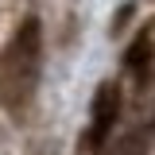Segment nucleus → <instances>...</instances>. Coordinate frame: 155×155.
I'll return each mask as SVG.
<instances>
[{"label": "nucleus", "mask_w": 155, "mask_h": 155, "mask_svg": "<svg viewBox=\"0 0 155 155\" xmlns=\"http://www.w3.org/2000/svg\"><path fill=\"white\" fill-rule=\"evenodd\" d=\"M124 62H128V70H132L136 78L147 74V62H151V35H147V31H140V35H136V43L128 47Z\"/></svg>", "instance_id": "7ed1b4c3"}, {"label": "nucleus", "mask_w": 155, "mask_h": 155, "mask_svg": "<svg viewBox=\"0 0 155 155\" xmlns=\"http://www.w3.org/2000/svg\"><path fill=\"white\" fill-rule=\"evenodd\" d=\"M116 116H120V89H116V81H105L93 97V120H89V132L81 140V147H101L113 132Z\"/></svg>", "instance_id": "f03ea898"}, {"label": "nucleus", "mask_w": 155, "mask_h": 155, "mask_svg": "<svg viewBox=\"0 0 155 155\" xmlns=\"http://www.w3.org/2000/svg\"><path fill=\"white\" fill-rule=\"evenodd\" d=\"M39 58H43V27L31 16L16 27V35L8 39L4 54H0V105L12 116H23V109L35 97Z\"/></svg>", "instance_id": "f257e3e1"}]
</instances>
